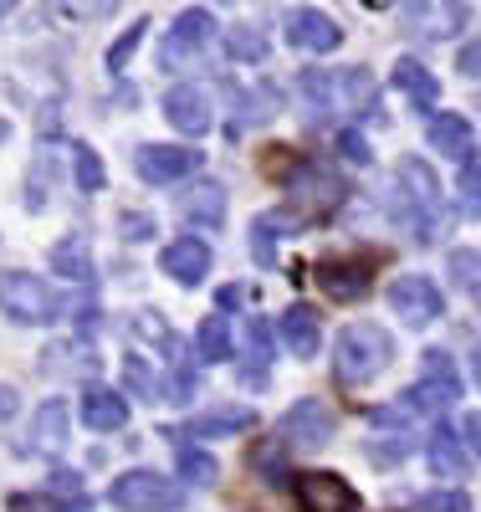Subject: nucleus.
Masks as SVG:
<instances>
[{"mask_svg": "<svg viewBox=\"0 0 481 512\" xmlns=\"http://www.w3.org/2000/svg\"><path fill=\"white\" fill-rule=\"evenodd\" d=\"M395 88L415 103V108H425V113H435V103H441V82H435V72L425 67V62H415V57H400L395 62Z\"/></svg>", "mask_w": 481, "mask_h": 512, "instance_id": "aec40b11", "label": "nucleus"}, {"mask_svg": "<svg viewBox=\"0 0 481 512\" xmlns=\"http://www.w3.org/2000/svg\"><path fill=\"white\" fill-rule=\"evenodd\" d=\"M374 103V77L364 67H348L333 77V108H369Z\"/></svg>", "mask_w": 481, "mask_h": 512, "instance_id": "7c9ffc66", "label": "nucleus"}, {"mask_svg": "<svg viewBox=\"0 0 481 512\" xmlns=\"http://www.w3.org/2000/svg\"><path fill=\"white\" fill-rule=\"evenodd\" d=\"M236 369H241L246 384H267L272 379V323L267 318H251L246 323V349H241Z\"/></svg>", "mask_w": 481, "mask_h": 512, "instance_id": "a211bd4d", "label": "nucleus"}, {"mask_svg": "<svg viewBox=\"0 0 481 512\" xmlns=\"http://www.w3.org/2000/svg\"><path fill=\"white\" fill-rule=\"evenodd\" d=\"M389 313H395L405 328H425V323H435L446 313V297L430 277L410 272V277H400L395 287H389Z\"/></svg>", "mask_w": 481, "mask_h": 512, "instance_id": "0eeeda50", "label": "nucleus"}, {"mask_svg": "<svg viewBox=\"0 0 481 512\" xmlns=\"http://www.w3.org/2000/svg\"><path fill=\"white\" fill-rule=\"evenodd\" d=\"M108 502L123 512H169V507H180V487L159 472H123L108 487Z\"/></svg>", "mask_w": 481, "mask_h": 512, "instance_id": "423d86ee", "label": "nucleus"}, {"mask_svg": "<svg viewBox=\"0 0 481 512\" xmlns=\"http://www.w3.org/2000/svg\"><path fill=\"white\" fill-rule=\"evenodd\" d=\"M164 118H169V128H180V134H190V139L210 134V123H215L210 93L200 88V82H174V88L164 93Z\"/></svg>", "mask_w": 481, "mask_h": 512, "instance_id": "9b49d317", "label": "nucleus"}, {"mask_svg": "<svg viewBox=\"0 0 481 512\" xmlns=\"http://www.w3.org/2000/svg\"><path fill=\"white\" fill-rule=\"evenodd\" d=\"M277 441H282V446H302V451L328 446V441H333V415H328V405L297 400V405L277 420Z\"/></svg>", "mask_w": 481, "mask_h": 512, "instance_id": "1a4fd4ad", "label": "nucleus"}, {"mask_svg": "<svg viewBox=\"0 0 481 512\" xmlns=\"http://www.w3.org/2000/svg\"><path fill=\"white\" fill-rule=\"evenodd\" d=\"M241 98V123H261V118H272L277 113V103H282V93L272 88V82H261V88H251V93H236Z\"/></svg>", "mask_w": 481, "mask_h": 512, "instance_id": "c9c22d12", "label": "nucleus"}, {"mask_svg": "<svg viewBox=\"0 0 481 512\" xmlns=\"http://www.w3.org/2000/svg\"><path fill=\"white\" fill-rule=\"evenodd\" d=\"M461 441L471 446V456L481 461V410H471L466 420H461Z\"/></svg>", "mask_w": 481, "mask_h": 512, "instance_id": "c03bdc74", "label": "nucleus"}, {"mask_svg": "<svg viewBox=\"0 0 481 512\" xmlns=\"http://www.w3.org/2000/svg\"><path fill=\"white\" fill-rule=\"evenodd\" d=\"M471 374H476V390H481V349L471 354Z\"/></svg>", "mask_w": 481, "mask_h": 512, "instance_id": "8fccbe9b", "label": "nucleus"}, {"mask_svg": "<svg viewBox=\"0 0 481 512\" xmlns=\"http://www.w3.org/2000/svg\"><path fill=\"white\" fill-rule=\"evenodd\" d=\"M425 456H430V466H435L441 477H461V472H466L461 436L451 431V425H441V420H435V431H430V441H425Z\"/></svg>", "mask_w": 481, "mask_h": 512, "instance_id": "393cba45", "label": "nucleus"}, {"mask_svg": "<svg viewBox=\"0 0 481 512\" xmlns=\"http://www.w3.org/2000/svg\"><path fill=\"white\" fill-rule=\"evenodd\" d=\"M67 431H72L67 400H47V405L36 410L31 436L21 441V451H31V456H62V451H67Z\"/></svg>", "mask_w": 481, "mask_h": 512, "instance_id": "dca6fc26", "label": "nucleus"}, {"mask_svg": "<svg viewBox=\"0 0 481 512\" xmlns=\"http://www.w3.org/2000/svg\"><path fill=\"white\" fill-rule=\"evenodd\" d=\"M302 512H359V492L348 487L338 472H302L292 482Z\"/></svg>", "mask_w": 481, "mask_h": 512, "instance_id": "9d476101", "label": "nucleus"}, {"mask_svg": "<svg viewBox=\"0 0 481 512\" xmlns=\"http://www.w3.org/2000/svg\"><path fill=\"white\" fill-rule=\"evenodd\" d=\"M456 67H461L466 77H481V36H476V41H466V47H461Z\"/></svg>", "mask_w": 481, "mask_h": 512, "instance_id": "a18cd8bd", "label": "nucleus"}, {"mask_svg": "<svg viewBox=\"0 0 481 512\" xmlns=\"http://www.w3.org/2000/svg\"><path fill=\"white\" fill-rule=\"evenodd\" d=\"M251 466H256V472H267L261 482H287L282 477V451H272V446H256L251 451Z\"/></svg>", "mask_w": 481, "mask_h": 512, "instance_id": "58836bf2", "label": "nucleus"}, {"mask_svg": "<svg viewBox=\"0 0 481 512\" xmlns=\"http://www.w3.org/2000/svg\"><path fill=\"white\" fill-rule=\"evenodd\" d=\"M118 226H123V236H128V241H144V236H154V216H139V210H123Z\"/></svg>", "mask_w": 481, "mask_h": 512, "instance_id": "79ce46f5", "label": "nucleus"}, {"mask_svg": "<svg viewBox=\"0 0 481 512\" xmlns=\"http://www.w3.org/2000/svg\"><path fill=\"white\" fill-rule=\"evenodd\" d=\"M200 164H205V154L185 149V144H139V154H134L139 180H149V185H174V180L195 175Z\"/></svg>", "mask_w": 481, "mask_h": 512, "instance_id": "6e6552de", "label": "nucleus"}, {"mask_svg": "<svg viewBox=\"0 0 481 512\" xmlns=\"http://www.w3.org/2000/svg\"><path fill=\"white\" fill-rule=\"evenodd\" d=\"M159 272L169 282H180V287H200L205 272H210V246L200 236H180V241H169L159 251Z\"/></svg>", "mask_w": 481, "mask_h": 512, "instance_id": "4468645a", "label": "nucleus"}, {"mask_svg": "<svg viewBox=\"0 0 481 512\" xmlns=\"http://www.w3.org/2000/svg\"><path fill=\"white\" fill-rule=\"evenodd\" d=\"M287 41H292L297 52H313V57H323V52H333L338 41H343V26H338L328 11L302 6V11H292V21H287Z\"/></svg>", "mask_w": 481, "mask_h": 512, "instance_id": "2eb2a0df", "label": "nucleus"}, {"mask_svg": "<svg viewBox=\"0 0 481 512\" xmlns=\"http://www.w3.org/2000/svg\"><path fill=\"white\" fill-rule=\"evenodd\" d=\"M123 384H128V390H134L139 400H159L164 395V384H159V374L139 359V354H128L123 359Z\"/></svg>", "mask_w": 481, "mask_h": 512, "instance_id": "f704fd0d", "label": "nucleus"}, {"mask_svg": "<svg viewBox=\"0 0 481 512\" xmlns=\"http://www.w3.org/2000/svg\"><path fill=\"white\" fill-rule=\"evenodd\" d=\"M389 359H395V338L379 323H348L333 344V374H338V384H354V390L379 379L389 369Z\"/></svg>", "mask_w": 481, "mask_h": 512, "instance_id": "f257e3e1", "label": "nucleus"}, {"mask_svg": "<svg viewBox=\"0 0 481 512\" xmlns=\"http://www.w3.org/2000/svg\"><path fill=\"white\" fill-rule=\"evenodd\" d=\"M400 16H405V21H430L425 36H456V31L471 21L466 6H400Z\"/></svg>", "mask_w": 481, "mask_h": 512, "instance_id": "c85d7f7f", "label": "nucleus"}, {"mask_svg": "<svg viewBox=\"0 0 481 512\" xmlns=\"http://www.w3.org/2000/svg\"><path fill=\"white\" fill-rule=\"evenodd\" d=\"M215 303H221V308H236V303H241V287H221V297H215Z\"/></svg>", "mask_w": 481, "mask_h": 512, "instance_id": "de8ad7c7", "label": "nucleus"}, {"mask_svg": "<svg viewBox=\"0 0 481 512\" xmlns=\"http://www.w3.org/2000/svg\"><path fill=\"white\" fill-rule=\"evenodd\" d=\"M456 200H461V216H476V221H481V154H466V159H461Z\"/></svg>", "mask_w": 481, "mask_h": 512, "instance_id": "72a5a7b5", "label": "nucleus"}, {"mask_svg": "<svg viewBox=\"0 0 481 512\" xmlns=\"http://www.w3.org/2000/svg\"><path fill=\"white\" fill-rule=\"evenodd\" d=\"M277 333H282V344H287L297 359H313V354H318V344H323V328H318L313 308H302V303H292V308L282 313Z\"/></svg>", "mask_w": 481, "mask_h": 512, "instance_id": "4be33fe9", "label": "nucleus"}, {"mask_svg": "<svg viewBox=\"0 0 481 512\" xmlns=\"http://www.w3.org/2000/svg\"><path fill=\"white\" fill-rule=\"evenodd\" d=\"M456 395H461V379H456L451 359H446L441 349H430V354H425V364H420V379L410 384L405 400H400V410L441 415V410H451V405H456Z\"/></svg>", "mask_w": 481, "mask_h": 512, "instance_id": "39448f33", "label": "nucleus"}, {"mask_svg": "<svg viewBox=\"0 0 481 512\" xmlns=\"http://www.w3.org/2000/svg\"><path fill=\"white\" fill-rule=\"evenodd\" d=\"M420 512H471V502L461 492H430L420 497Z\"/></svg>", "mask_w": 481, "mask_h": 512, "instance_id": "a19ab883", "label": "nucleus"}, {"mask_svg": "<svg viewBox=\"0 0 481 512\" xmlns=\"http://www.w3.org/2000/svg\"><path fill=\"white\" fill-rule=\"evenodd\" d=\"M343 200H348V185L333 175V169H323V164H297L287 175V205L297 210V216L323 221V216H333Z\"/></svg>", "mask_w": 481, "mask_h": 512, "instance_id": "20e7f679", "label": "nucleus"}, {"mask_svg": "<svg viewBox=\"0 0 481 512\" xmlns=\"http://www.w3.org/2000/svg\"><path fill=\"white\" fill-rule=\"evenodd\" d=\"M72 180H77V190L82 195H98L103 190V159H98V149L93 144H72Z\"/></svg>", "mask_w": 481, "mask_h": 512, "instance_id": "473e14b6", "label": "nucleus"}, {"mask_svg": "<svg viewBox=\"0 0 481 512\" xmlns=\"http://www.w3.org/2000/svg\"><path fill=\"white\" fill-rule=\"evenodd\" d=\"M144 26H149V21H134V26H128L113 47H108V72H123V67H128V57H134L139 41H144Z\"/></svg>", "mask_w": 481, "mask_h": 512, "instance_id": "e433bc0d", "label": "nucleus"}, {"mask_svg": "<svg viewBox=\"0 0 481 512\" xmlns=\"http://www.w3.org/2000/svg\"><path fill=\"white\" fill-rule=\"evenodd\" d=\"M0 313H6L11 323L47 328V323L62 318V297L31 272H0Z\"/></svg>", "mask_w": 481, "mask_h": 512, "instance_id": "7ed1b4c3", "label": "nucleus"}, {"mask_svg": "<svg viewBox=\"0 0 481 512\" xmlns=\"http://www.w3.org/2000/svg\"><path fill=\"white\" fill-rule=\"evenodd\" d=\"M446 272H451V282H456L466 297H476V303H481V251L456 246V251L446 256Z\"/></svg>", "mask_w": 481, "mask_h": 512, "instance_id": "2f4dec72", "label": "nucleus"}, {"mask_svg": "<svg viewBox=\"0 0 481 512\" xmlns=\"http://www.w3.org/2000/svg\"><path fill=\"white\" fill-rule=\"evenodd\" d=\"M113 6H72V16H108Z\"/></svg>", "mask_w": 481, "mask_h": 512, "instance_id": "09e8293b", "label": "nucleus"}, {"mask_svg": "<svg viewBox=\"0 0 481 512\" xmlns=\"http://www.w3.org/2000/svg\"><path fill=\"white\" fill-rule=\"evenodd\" d=\"M82 420H87V431H123L128 425V400L118 390H108V384H93V390L82 395Z\"/></svg>", "mask_w": 481, "mask_h": 512, "instance_id": "6ab92c4d", "label": "nucleus"}, {"mask_svg": "<svg viewBox=\"0 0 481 512\" xmlns=\"http://www.w3.org/2000/svg\"><path fill=\"white\" fill-rule=\"evenodd\" d=\"M395 175L405 185V200H400V216L415 221V236L420 241H435L441 236V221H446V200H441V180H435V169L420 159V154H405L395 164Z\"/></svg>", "mask_w": 481, "mask_h": 512, "instance_id": "f03ea898", "label": "nucleus"}, {"mask_svg": "<svg viewBox=\"0 0 481 512\" xmlns=\"http://www.w3.org/2000/svg\"><path fill=\"white\" fill-rule=\"evenodd\" d=\"M52 267H57L62 277H72V282H93V277H98V267H93V241H87L82 231H72L67 241L52 246Z\"/></svg>", "mask_w": 481, "mask_h": 512, "instance_id": "5701e85b", "label": "nucleus"}, {"mask_svg": "<svg viewBox=\"0 0 481 512\" xmlns=\"http://www.w3.org/2000/svg\"><path fill=\"white\" fill-rule=\"evenodd\" d=\"M256 425V410H246V405H221V410H210V415H195V420H185V425H174V431H164V436H231V431H251Z\"/></svg>", "mask_w": 481, "mask_h": 512, "instance_id": "f3484780", "label": "nucleus"}, {"mask_svg": "<svg viewBox=\"0 0 481 512\" xmlns=\"http://www.w3.org/2000/svg\"><path fill=\"white\" fill-rule=\"evenodd\" d=\"M195 354H200L205 364H226V359L236 354V344H231V323H226L221 313L200 318V328H195Z\"/></svg>", "mask_w": 481, "mask_h": 512, "instance_id": "a878e982", "label": "nucleus"}, {"mask_svg": "<svg viewBox=\"0 0 481 512\" xmlns=\"http://www.w3.org/2000/svg\"><path fill=\"white\" fill-rule=\"evenodd\" d=\"M226 57L256 67V62L272 57V41H267V31H261V26H226Z\"/></svg>", "mask_w": 481, "mask_h": 512, "instance_id": "c756f323", "label": "nucleus"}, {"mask_svg": "<svg viewBox=\"0 0 481 512\" xmlns=\"http://www.w3.org/2000/svg\"><path fill=\"white\" fill-rule=\"evenodd\" d=\"M338 154H343V159H354V164H369V159H374L359 128H343V134H338Z\"/></svg>", "mask_w": 481, "mask_h": 512, "instance_id": "ea45409f", "label": "nucleus"}, {"mask_svg": "<svg viewBox=\"0 0 481 512\" xmlns=\"http://www.w3.org/2000/svg\"><path fill=\"white\" fill-rule=\"evenodd\" d=\"M425 144L446 159H466L471 154V123L461 113H430L425 123Z\"/></svg>", "mask_w": 481, "mask_h": 512, "instance_id": "412c9836", "label": "nucleus"}, {"mask_svg": "<svg viewBox=\"0 0 481 512\" xmlns=\"http://www.w3.org/2000/svg\"><path fill=\"white\" fill-rule=\"evenodd\" d=\"M6 415H16V390H11V384H0V420H6Z\"/></svg>", "mask_w": 481, "mask_h": 512, "instance_id": "49530a36", "label": "nucleus"}, {"mask_svg": "<svg viewBox=\"0 0 481 512\" xmlns=\"http://www.w3.org/2000/svg\"><path fill=\"white\" fill-rule=\"evenodd\" d=\"M313 282L333 297V303H359V297L369 292V282H374V272L364 262H354V256H333V262L313 267Z\"/></svg>", "mask_w": 481, "mask_h": 512, "instance_id": "ddd939ff", "label": "nucleus"}, {"mask_svg": "<svg viewBox=\"0 0 481 512\" xmlns=\"http://www.w3.org/2000/svg\"><path fill=\"white\" fill-rule=\"evenodd\" d=\"M210 31H215V16L205 6L180 11V16H174V26H169V36L159 41V67H180L185 57H195L205 41H210Z\"/></svg>", "mask_w": 481, "mask_h": 512, "instance_id": "f8f14e48", "label": "nucleus"}, {"mask_svg": "<svg viewBox=\"0 0 481 512\" xmlns=\"http://www.w3.org/2000/svg\"><path fill=\"white\" fill-rule=\"evenodd\" d=\"M174 466H180V477L195 482V487H215V482H221V461H215L210 451H200V446L174 441Z\"/></svg>", "mask_w": 481, "mask_h": 512, "instance_id": "cd10ccee", "label": "nucleus"}, {"mask_svg": "<svg viewBox=\"0 0 481 512\" xmlns=\"http://www.w3.org/2000/svg\"><path fill=\"white\" fill-rule=\"evenodd\" d=\"M11 512H87V502L77 497V502L67 507V502H57V497H16Z\"/></svg>", "mask_w": 481, "mask_h": 512, "instance_id": "4c0bfd02", "label": "nucleus"}, {"mask_svg": "<svg viewBox=\"0 0 481 512\" xmlns=\"http://www.w3.org/2000/svg\"><path fill=\"white\" fill-rule=\"evenodd\" d=\"M185 221L190 226H205V231H215V226H221V216H226V190L221 185H215V180H200L190 195H185Z\"/></svg>", "mask_w": 481, "mask_h": 512, "instance_id": "b1692460", "label": "nucleus"}, {"mask_svg": "<svg viewBox=\"0 0 481 512\" xmlns=\"http://www.w3.org/2000/svg\"><path fill=\"white\" fill-rule=\"evenodd\" d=\"M134 338H154V344H169V328H164L159 313H149V318H134Z\"/></svg>", "mask_w": 481, "mask_h": 512, "instance_id": "37998d69", "label": "nucleus"}, {"mask_svg": "<svg viewBox=\"0 0 481 512\" xmlns=\"http://www.w3.org/2000/svg\"><path fill=\"white\" fill-rule=\"evenodd\" d=\"M287 226H292V221L282 216V210H277V216L267 210V216H256V221H251V256H256V267H272V262H277V241L292 236Z\"/></svg>", "mask_w": 481, "mask_h": 512, "instance_id": "bb28decb", "label": "nucleus"}]
</instances>
